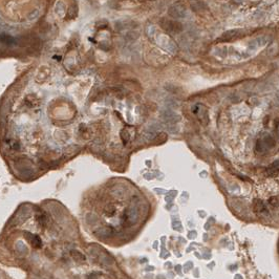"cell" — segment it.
<instances>
[{
	"label": "cell",
	"mask_w": 279,
	"mask_h": 279,
	"mask_svg": "<svg viewBox=\"0 0 279 279\" xmlns=\"http://www.w3.org/2000/svg\"><path fill=\"white\" fill-rule=\"evenodd\" d=\"M160 26L169 34H180L184 31V26L180 21L168 18H162L160 21Z\"/></svg>",
	"instance_id": "1"
},
{
	"label": "cell",
	"mask_w": 279,
	"mask_h": 279,
	"mask_svg": "<svg viewBox=\"0 0 279 279\" xmlns=\"http://www.w3.org/2000/svg\"><path fill=\"white\" fill-rule=\"evenodd\" d=\"M168 15L172 18H184L187 15V6L182 1L174 2L168 8Z\"/></svg>",
	"instance_id": "2"
},
{
	"label": "cell",
	"mask_w": 279,
	"mask_h": 279,
	"mask_svg": "<svg viewBox=\"0 0 279 279\" xmlns=\"http://www.w3.org/2000/svg\"><path fill=\"white\" fill-rule=\"evenodd\" d=\"M0 42L3 43V44L6 45H13L16 43V39L13 37V36L8 35V34L2 33L0 34Z\"/></svg>",
	"instance_id": "3"
},
{
	"label": "cell",
	"mask_w": 279,
	"mask_h": 279,
	"mask_svg": "<svg viewBox=\"0 0 279 279\" xmlns=\"http://www.w3.org/2000/svg\"><path fill=\"white\" fill-rule=\"evenodd\" d=\"M238 34H239V31H237V29H234V31H230V32H226V33L224 34L223 36H221L220 40H223V41H231V40H233V39H235L236 37H238Z\"/></svg>",
	"instance_id": "4"
},
{
	"label": "cell",
	"mask_w": 279,
	"mask_h": 279,
	"mask_svg": "<svg viewBox=\"0 0 279 279\" xmlns=\"http://www.w3.org/2000/svg\"><path fill=\"white\" fill-rule=\"evenodd\" d=\"M254 211L256 213H262V212H267L266 208H264V203L261 200H254Z\"/></svg>",
	"instance_id": "5"
},
{
	"label": "cell",
	"mask_w": 279,
	"mask_h": 279,
	"mask_svg": "<svg viewBox=\"0 0 279 279\" xmlns=\"http://www.w3.org/2000/svg\"><path fill=\"white\" fill-rule=\"evenodd\" d=\"M121 138H122L124 144H126L127 142L129 141V133H128V131L126 129H123L122 131H121Z\"/></svg>",
	"instance_id": "6"
},
{
	"label": "cell",
	"mask_w": 279,
	"mask_h": 279,
	"mask_svg": "<svg viewBox=\"0 0 279 279\" xmlns=\"http://www.w3.org/2000/svg\"><path fill=\"white\" fill-rule=\"evenodd\" d=\"M167 140V134L166 133H164V132H162V133H160L159 136H157V141L160 142V143H164Z\"/></svg>",
	"instance_id": "7"
},
{
	"label": "cell",
	"mask_w": 279,
	"mask_h": 279,
	"mask_svg": "<svg viewBox=\"0 0 279 279\" xmlns=\"http://www.w3.org/2000/svg\"><path fill=\"white\" fill-rule=\"evenodd\" d=\"M270 203H271L272 206H276L278 203V200H277V198L276 197H272V198H270Z\"/></svg>",
	"instance_id": "8"
}]
</instances>
